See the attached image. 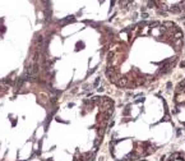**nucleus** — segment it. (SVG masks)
I'll list each match as a JSON object with an SVG mask.
<instances>
[{
	"mask_svg": "<svg viewBox=\"0 0 185 161\" xmlns=\"http://www.w3.org/2000/svg\"><path fill=\"white\" fill-rule=\"evenodd\" d=\"M174 115L181 124L185 125V79L181 80L175 89L174 95Z\"/></svg>",
	"mask_w": 185,
	"mask_h": 161,
	"instance_id": "1",
	"label": "nucleus"
},
{
	"mask_svg": "<svg viewBox=\"0 0 185 161\" xmlns=\"http://www.w3.org/2000/svg\"><path fill=\"white\" fill-rule=\"evenodd\" d=\"M167 161H185V153H179V152L172 153Z\"/></svg>",
	"mask_w": 185,
	"mask_h": 161,
	"instance_id": "2",
	"label": "nucleus"
}]
</instances>
